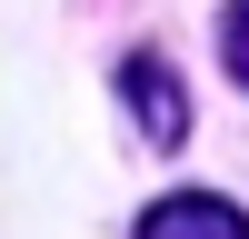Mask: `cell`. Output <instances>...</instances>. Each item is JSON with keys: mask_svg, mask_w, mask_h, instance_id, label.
<instances>
[{"mask_svg": "<svg viewBox=\"0 0 249 239\" xmlns=\"http://www.w3.org/2000/svg\"><path fill=\"white\" fill-rule=\"evenodd\" d=\"M140 239H249V209H230L219 189H170L140 209Z\"/></svg>", "mask_w": 249, "mask_h": 239, "instance_id": "cell-2", "label": "cell"}, {"mask_svg": "<svg viewBox=\"0 0 249 239\" xmlns=\"http://www.w3.org/2000/svg\"><path fill=\"white\" fill-rule=\"evenodd\" d=\"M219 60H230V80L249 90V0H230V10H219Z\"/></svg>", "mask_w": 249, "mask_h": 239, "instance_id": "cell-3", "label": "cell"}, {"mask_svg": "<svg viewBox=\"0 0 249 239\" xmlns=\"http://www.w3.org/2000/svg\"><path fill=\"white\" fill-rule=\"evenodd\" d=\"M120 100H130V120L160 139V150L190 139V100H179V80H170V60H160V50H130V60H120Z\"/></svg>", "mask_w": 249, "mask_h": 239, "instance_id": "cell-1", "label": "cell"}]
</instances>
